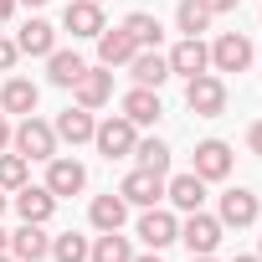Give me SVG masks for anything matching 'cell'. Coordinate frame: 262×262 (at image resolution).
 Listing matches in <instances>:
<instances>
[{
    "instance_id": "cell-5",
    "label": "cell",
    "mask_w": 262,
    "mask_h": 262,
    "mask_svg": "<svg viewBox=\"0 0 262 262\" xmlns=\"http://www.w3.org/2000/svg\"><path fill=\"white\" fill-rule=\"evenodd\" d=\"M139 242H144L149 252H160V247L180 242V221H175V211H160V206H144V216H139Z\"/></svg>"
},
{
    "instance_id": "cell-8",
    "label": "cell",
    "mask_w": 262,
    "mask_h": 262,
    "mask_svg": "<svg viewBox=\"0 0 262 262\" xmlns=\"http://www.w3.org/2000/svg\"><path fill=\"white\" fill-rule=\"evenodd\" d=\"M206 67H211V47H206L201 36H185V41L170 52V77H185V82H190V77H201Z\"/></svg>"
},
{
    "instance_id": "cell-43",
    "label": "cell",
    "mask_w": 262,
    "mask_h": 262,
    "mask_svg": "<svg viewBox=\"0 0 262 262\" xmlns=\"http://www.w3.org/2000/svg\"><path fill=\"white\" fill-rule=\"evenodd\" d=\"M257 257H262V242H257Z\"/></svg>"
},
{
    "instance_id": "cell-41",
    "label": "cell",
    "mask_w": 262,
    "mask_h": 262,
    "mask_svg": "<svg viewBox=\"0 0 262 262\" xmlns=\"http://www.w3.org/2000/svg\"><path fill=\"white\" fill-rule=\"evenodd\" d=\"M190 262H216V257H211V252H206V257H190Z\"/></svg>"
},
{
    "instance_id": "cell-3",
    "label": "cell",
    "mask_w": 262,
    "mask_h": 262,
    "mask_svg": "<svg viewBox=\"0 0 262 262\" xmlns=\"http://www.w3.org/2000/svg\"><path fill=\"white\" fill-rule=\"evenodd\" d=\"M93 144H98V155H103V160H123V155H134L139 128L128 123L123 113H118V118H103V123L93 128Z\"/></svg>"
},
{
    "instance_id": "cell-14",
    "label": "cell",
    "mask_w": 262,
    "mask_h": 262,
    "mask_svg": "<svg viewBox=\"0 0 262 262\" xmlns=\"http://www.w3.org/2000/svg\"><path fill=\"white\" fill-rule=\"evenodd\" d=\"M11 257L16 262H41V257H52V236L36 221H21V231H11Z\"/></svg>"
},
{
    "instance_id": "cell-4",
    "label": "cell",
    "mask_w": 262,
    "mask_h": 262,
    "mask_svg": "<svg viewBox=\"0 0 262 262\" xmlns=\"http://www.w3.org/2000/svg\"><path fill=\"white\" fill-rule=\"evenodd\" d=\"M180 242L190 247V257H206V252L221 247V221L206 216V211H185V221H180Z\"/></svg>"
},
{
    "instance_id": "cell-28",
    "label": "cell",
    "mask_w": 262,
    "mask_h": 262,
    "mask_svg": "<svg viewBox=\"0 0 262 262\" xmlns=\"http://www.w3.org/2000/svg\"><path fill=\"white\" fill-rule=\"evenodd\" d=\"M31 180V160L26 155H6L0 149V190H21Z\"/></svg>"
},
{
    "instance_id": "cell-18",
    "label": "cell",
    "mask_w": 262,
    "mask_h": 262,
    "mask_svg": "<svg viewBox=\"0 0 262 262\" xmlns=\"http://www.w3.org/2000/svg\"><path fill=\"white\" fill-rule=\"evenodd\" d=\"M16 47H21L26 57H52V52H57V26H52V21H41V16H31V21L21 26Z\"/></svg>"
},
{
    "instance_id": "cell-34",
    "label": "cell",
    "mask_w": 262,
    "mask_h": 262,
    "mask_svg": "<svg viewBox=\"0 0 262 262\" xmlns=\"http://www.w3.org/2000/svg\"><path fill=\"white\" fill-rule=\"evenodd\" d=\"M6 144H11V118L0 113V149H6Z\"/></svg>"
},
{
    "instance_id": "cell-9",
    "label": "cell",
    "mask_w": 262,
    "mask_h": 262,
    "mask_svg": "<svg viewBox=\"0 0 262 262\" xmlns=\"http://www.w3.org/2000/svg\"><path fill=\"white\" fill-rule=\"evenodd\" d=\"M128 72H134L139 88H160V82H170V57L160 47H139L134 57H128Z\"/></svg>"
},
{
    "instance_id": "cell-40",
    "label": "cell",
    "mask_w": 262,
    "mask_h": 262,
    "mask_svg": "<svg viewBox=\"0 0 262 262\" xmlns=\"http://www.w3.org/2000/svg\"><path fill=\"white\" fill-rule=\"evenodd\" d=\"M231 262H262V257H231Z\"/></svg>"
},
{
    "instance_id": "cell-1",
    "label": "cell",
    "mask_w": 262,
    "mask_h": 262,
    "mask_svg": "<svg viewBox=\"0 0 262 262\" xmlns=\"http://www.w3.org/2000/svg\"><path fill=\"white\" fill-rule=\"evenodd\" d=\"M185 108H190L195 118H221V113H226V82H221L216 72L190 77V82H185Z\"/></svg>"
},
{
    "instance_id": "cell-16",
    "label": "cell",
    "mask_w": 262,
    "mask_h": 262,
    "mask_svg": "<svg viewBox=\"0 0 262 262\" xmlns=\"http://www.w3.org/2000/svg\"><path fill=\"white\" fill-rule=\"evenodd\" d=\"M62 26L72 36H98L108 21H103V6L98 0H67V11H62Z\"/></svg>"
},
{
    "instance_id": "cell-37",
    "label": "cell",
    "mask_w": 262,
    "mask_h": 262,
    "mask_svg": "<svg viewBox=\"0 0 262 262\" xmlns=\"http://www.w3.org/2000/svg\"><path fill=\"white\" fill-rule=\"evenodd\" d=\"M0 252H11V231H0Z\"/></svg>"
},
{
    "instance_id": "cell-27",
    "label": "cell",
    "mask_w": 262,
    "mask_h": 262,
    "mask_svg": "<svg viewBox=\"0 0 262 262\" xmlns=\"http://www.w3.org/2000/svg\"><path fill=\"white\" fill-rule=\"evenodd\" d=\"M134 160H139V170L165 175V170H170V144H165V139H139V144H134Z\"/></svg>"
},
{
    "instance_id": "cell-26",
    "label": "cell",
    "mask_w": 262,
    "mask_h": 262,
    "mask_svg": "<svg viewBox=\"0 0 262 262\" xmlns=\"http://www.w3.org/2000/svg\"><path fill=\"white\" fill-rule=\"evenodd\" d=\"M123 31L134 36V47H160V36H165L160 16H149V11H134V16L123 21Z\"/></svg>"
},
{
    "instance_id": "cell-38",
    "label": "cell",
    "mask_w": 262,
    "mask_h": 262,
    "mask_svg": "<svg viewBox=\"0 0 262 262\" xmlns=\"http://www.w3.org/2000/svg\"><path fill=\"white\" fill-rule=\"evenodd\" d=\"M16 6H31V11H36V6H47V0H16Z\"/></svg>"
},
{
    "instance_id": "cell-17",
    "label": "cell",
    "mask_w": 262,
    "mask_h": 262,
    "mask_svg": "<svg viewBox=\"0 0 262 262\" xmlns=\"http://www.w3.org/2000/svg\"><path fill=\"white\" fill-rule=\"evenodd\" d=\"M134 52H139V47H134V36H128L123 26H113V31L103 26V31H98V62H103V67H128Z\"/></svg>"
},
{
    "instance_id": "cell-19",
    "label": "cell",
    "mask_w": 262,
    "mask_h": 262,
    "mask_svg": "<svg viewBox=\"0 0 262 262\" xmlns=\"http://www.w3.org/2000/svg\"><path fill=\"white\" fill-rule=\"evenodd\" d=\"M52 128H57V139H62V144H88L98 123H93V108H62Z\"/></svg>"
},
{
    "instance_id": "cell-24",
    "label": "cell",
    "mask_w": 262,
    "mask_h": 262,
    "mask_svg": "<svg viewBox=\"0 0 262 262\" xmlns=\"http://www.w3.org/2000/svg\"><path fill=\"white\" fill-rule=\"evenodd\" d=\"M82 72H88V62H82L77 52H52V57H47V82H52V88H72Z\"/></svg>"
},
{
    "instance_id": "cell-13",
    "label": "cell",
    "mask_w": 262,
    "mask_h": 262,
    "mask_svg": "<svg viewBox=\"0 0 262 262\" xmlns=\"http://www.w3.org/2000/svg\"><path fill=\"white\" fill-rule=\"evenodd\" d=\"M11 201H16L21 221H36V226H47V221H52V211H57V195H52L47 185H31V180H26Z\"/></svg>"
},
{
    "instance_id": "cell-31",
    "label": "cell",
    "mask_w": 262,
    "mask_h": 262,
    "mask_svg": "<svg viewBox=\"0 0 262 262\" xmlns=\"http://www.w3.org/2000/svg\"><path fill=\"white\" fill-rule=\"evenodd\" d=\"M16 57H21V47H16L11 36H0V72H11V67H16Z\"/></svg>"
},
{
    "instance_id": "cell-32",
    "label": "cell",
    "mask_w": 262,
    "mask_h": 262,
    "mask_svg": "<svg viewBox=\"0 0 262 262\" xmlns=\"http://www.w3.org/2000/svg\"><path fill=\"white\" fill-rule=\"evenodd\" d=\"M201 6H206L211 16H226V11H236V6H242V0H201Z\"/></svg>"
},
{
    "instance_id": "cell-22",
    "label": "cell",
    "mask_w": 262,
    "mask_h": 262,
    "mask_svg": "<svg viewBox=\"0 0 262 262\" xmlns=\"http://www.w3.org/2000/svg\"><path fill=\"white\" fill-rule=\"evenodd\" d=\"M165 195L175 201V211H201V201H206V180H201L195 170H185V175H175V180L165 185Z\"/></svg>"
},
{
    "instance_id": "cell-36",
    "label": "cell",
    "mask_w": 262,
    "mask_h": 262,
    "mask_svg": "<svg viewBox=\"0 0 262 262\" xmlns=\"http://www.w3.org/2000/svg\"><path fill=\"white\" fill-rule=\"evenodd\" d=\"M128 262H160V252H144V257H128Z\"/></svg>"
},
{
    "instance_id": "cell-11",
    "label": "cell",
    "mask_w": 262,
    "mask_h": 262,
    "mask_svg": "<svg viewBox=\"0 0 262 262\" xmlns=\"http://www.w3.org/2000/svg\"><path fill=\"white\" fill-rule=\"evenodd\" d=\"M195 175L201 180H226L231 175V144L226 139H201L195 144Z\"/></svg>"
},
{
    "instance_id": "cell-7",
    "label": "cell",
    "mask_w": 262,
    "mask_h": 262,
    "mask_svg": "<svg viewBox=\"0 0 262 262\" xmlns=\"http://www.w3.org/2000/svg\"><path fill=\"white\" fill-rule=\"evenodd\" d=\"M211 67H216V72H247V67H252V41L236 36V31L216 36V47H211Z\"/></svg>"
},
{
    "instance_id": "cell-29",
    "label": "cell",
    "mask_w": 262,
    "mask_h": 262,
    "mask_svg": "<svg viewBox=\"0 0 262 262\" xmlns=\"http://www.w3.org/2000/svg\"><path fill=\"white\" fill-rule=\"evenodd\" d=\"M175 26H180L185 36H201V31L211 26V11L201 6V0H180V6H175Z\"/></svg>"
},
{
    "instance_id": "cell-33",
    "label": "cell",
    "mask_w": 262,
    "mask_h": 262,
    "mask_svg": "<svg viewBox=\"0 0 262 262\" xmlns=\"http://www.w3.org/2000/svg\"><path fill=\"white\" fill-rule=\"evenodd\" d=\"M247 144H252V155H262V118L247 128Z\"/></svg>"
},
{
    "instance_id": "cell-20",
    "label": "cell",
    "mask_w": 262,
    "mask_h": 262,
    "mask_svg": "<svg viewBox=\"0 0 262 262\" xmlns=\"http://www.w3.org/2000/svg\"><path fill=\"white\" fill-rule=\"evenodd\" d=\"M216 221H221V226H252V221H257V195H252V190H242V185H236V190H226V195H221V216H216Z\"/></svg>"
},
{
    "instance_id": "cell-25",
    "label": "cell",
    "mask_w": 262,
    "mask_h": 262,
    "mask_svg": "<svg viewBox=\"0 0 262 262\" xmlns=\"http://www.w3.org/2000/svg\"><path fill=\"white\" fill-rule=\"evenodd\" d=\"M128 257H134V247H128V236H118V231H103L88 247V262H128Z\"/></svg>"
},
{
    "instance_id": "cell-12",
    "label": "cell",
    "mask_w": 262,
    "mask_h": 262,
    "mask_svg": "<svg viewBox=\"0 0 262 262\" xmlns=\"http://www.w3.org/2000/svg\"><path fill=\"white\" fill-rule=\"evenodd\" d=\"M82 185H88V170H82L77 160H62V155L47 160V190H52L57 201H62V195H77Z\"/></svg>"
},
{
    "instance_id": "cell-6",
    "label": "cell",
    "mask_w": 262,
    "mask_h": 262,
    "mask_svg": "<svg viewBox=\"0 0 262 262\" xmlns=\"http://www.w3.org/2000/svg\"><path fill=\"white\" fill-rule=\"evenodd\" d=\"M118 195L128 201V206H160L165 201V175H155V170H128L123 175V185H118Z\"/></svg>"
},
{
    "instance_id": "cell-15",
    "label": "cell",
    "mask_w": 262,
    "mask_h": 262,
    "mask_svg": "<svg viewBox=\"0 0 262 262\" xmlns=\"http://www.w3.org/2000/svg\"><path fill=\"white\" fill-rule=\"evenodd\" d=\"M165 103H160V88H134V93H123V118L144 128V123H160Z\"/></svg>"
},
{
    "instance_id": "cell-21",
    "label": "cell",
    "mask_w": 262,
    "mask_h": 262,
    "mask_svg": "<svg viewBox=\"0 0 262 262\" xmlns=\"http://www.w3.org/2000/svg\"><path fill=\"white\" fill-rule=\"evenodd\" d=\"M123 216H128V201H123L118 190L93 195V206H88V221H93L98 231H118V226H123Z\"/></svg>"
},
{
    "instance_id": "cell-30",
    "label": "cell",
    "mask_w": 262,
    "mask_h": 262,
    "mask_svg": "<svg viewBox=\"0 0 262 262\" xmlns=\"http://www.w3.org/2000/svg\"><path fill=\"white\" fill-rule=\"evenodd\" d=\"M88 236H77V231H62V236H52V257L57 262H88Z\"/></svg>"
},
{
    "instance_id": "cell-23",
    "label": "cell",
    "mask_w": 262,
    "mask_h": 262,
    "mask_svg": "<svg viewBox=\"0 0 262 262\" xmlns=\"http://www.w3.org/2000/svg\"><path fill=\"white\" fill-rule=\"evenodd\" d=\"M36 98H41V93H36L31 77H11L6 88H0V108H6V113H21V118L36 113Z\"/></svg>"
},
{
    "instance_id": "cell-2",
    "label": "cell",
    "mask_w": 262,
    "mask_h": 262,
    "mask_svg": "<svg viewBox=\"0 0 262 262\" xmlns=\"http://www.w3.org/2000/svg\"><path fill=\"white\" fill-rule=\"evenodd\" d=\"M11 144H16V155H26V160H52V155H57V128L41 123L36 113H26L21 128H11Z\"/></svg>"
},
{
    "instance_id": "cell-35",
    "label": "cell",
    "mask_w": 262,
    "mask_h": 262,
    "mask_svg": "<svg viewBox=\"0 0 262 262\" xmlns=\"http://www.w3.org/2000/svg\"><path fill=\"white\" fill-rule=\"evenodd\" d=\"M11 16H16V0H0V26H6Z\"/></svg>"
},
{
    "instance_id": "cell-39",
    "label": "cell",
    "mask_w": 262,
    "mask_h": 262,
    "mask_svg": "<svg viewBox=\"0 0 262 262\" xmlns=\"http://www.w3.org/2000/svg\"><path fill=\"white\" fill-rule=\"evenodd\" d=\"M6 206H11V195H6V190H0V211H6Z\"/></svg>"
},
{
    "instance_id": "cell-42",
    "label": "cell",
    "mask_w": 262,
    "mask_h": 262,
    "mask_svg": "<svg viewBox=\"0 0 262 262\" xmlns=\"http://www.w3.org/2000/svg\"><path fill=\"white\" fill-rule=\"evenodd\" d=\"M0 262H16V257H11V252H0Z\"/></svg>"
},
{
    "instance_id": "cell-10",
    "label": "cell",
    "mask_w": 262,
    "mask_h": 262,
    "mask_svg": "<svg viewBox=\"0 0 262 262\" xmlns=\"http://www.w3.org/2000/svg\"><path fill=\"white\" fill-rule=\"evenodd\" d=\"M72 98H77V108H103V103L113 98V72H108V67H88V72L72 82Z\"/></svg>"
}]
</instances>
